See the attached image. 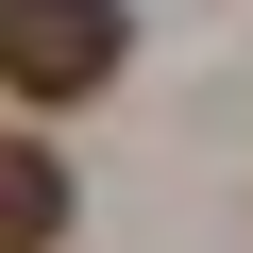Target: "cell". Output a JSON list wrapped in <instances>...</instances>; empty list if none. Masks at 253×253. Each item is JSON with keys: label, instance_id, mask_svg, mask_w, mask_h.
Wrapping results in <instances>:
<instances>
[{"label": "cell", "instance_id": "6da1fadb", "mask_svg": "<svg viewBox=\"0 0 253 253\" xmlns=\"http://www.w3.org/2000/svg\"><path fill=\"white\" fill-rule=\"evenodd\" d=\"M118 51H135V17H118V0H0V101H17V118L101 101Z\"/></svg>", "mask_w": 253, "mask_h": 253}, {"label": "cell", "instance_id": "7a4b0ae2", "mask_svg": "<svg viewBox=\"0 0 253 253\" xmlns=\"http://www.w3.org/2000/svg\"><path fill=\"white\" fill-rule=\"evenodd\" d=\"M0 253H68V152L0 118Z\"/></svg>", "mask_w": 253, "mask_h": 253}]
</instances>
